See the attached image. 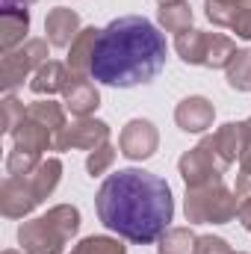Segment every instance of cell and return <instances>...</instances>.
I'll return each mask as SVG.
<instances>
[{
  "mask_svg": "<svg viewBox=\"0 0 251 254\" xmlns=\"http://www.w3.org/2000/svg\"><path fill=\"white\" fill-rule=\"evenodd\" d=\"M246 142H249V133H246V122H228L213 133V148L219 154V160L225 166L237 163L246 151Z\"/></svg>",
  "mask_w": 251,
  "mask_h": 254,
  "instance_id": "9a60e30c",
  "label": "cell"
},
{
  "mask_svg": "<svg viewBox=\"0 0 251 254\" xmlns=\"http://www.w3.org/2000/svg\"><path fill=\"white\" fill-rule=\"evenodd\" d=\"M95 210L107 231L127 243L151 246L172 228L175 198L160 175L145 169H119L101 184Z\"/></svg>",
  "mask_w": 251,
  "mask_h": 254,
  "instance_id": "6da1fadb",
  "label": "cell"
},
{
  "mask_svg": "<svg viewBox=\"0 0 251 254\" xmlns=\"http://www.w3.org/2000/svg\"><path fill=\"white\" fill-rule=\"evenodd\" d=\"M3 254H21V252H15V249H6V252H3Z\"/></svg>",
  "mask_w": 251,
  "mask_h": 254,
  "instance_id": "d590c367",
  "label": "cell"
},
{
  "mask_svg": "<svg viewBox=\"0 0 251 254\" xmlns=\"http://www.w3.org/2000/svg\"><path fill=\"white\" fill-rule=\"evenodd\" d=\"M30 181H33V190H36V195H39V201L51 198L54 190L60 187V181H63V160H57V157L42 160L39 169L30 175Z\"/></svg>",
  "mask_w": 251,
  "mask_h": 254,
  "instance_id": "d6986e66",
  "label": "cell"
},
{
  "mask_svg": "<svg viewBox=\"0 0 251 254\" xmlns=\"http://www.w3.org/2000/svg\"><path fill=\"white\" fill-rule=\"evenodd\" d=\"M119 148H122V154H125L127 160H133V163L151 160L157 154V148H160V133H157L154 122H148V119L127 122L122 136H119Z\"/></svg>",
  "mask_w": 251,
  "mask_h": 254,
  "instance_id": "ba28073f",
  "label": "cell"
},
{
  "mask_svg": "<svg viewBox=\"0 0 251 254\" xmlns=\"http://www.w3.org/2000/svg\"><path fill=\"white\" fill-rule=\"evenodd\" d=\"M175 51L187 65L207 63V33L204 30H187L175 39Z\"/></svg>",
  "mask_w": 251,
  "mask_h": 254,
  "instance_id": "ffe728a7",
  "label": "cell"
},
{
  "mask_svg": "<svg viewBox=\"0 0 251 254\" xmlns=\"http://www.w3.org/2000/svg\"><path fill=\"white\" fill-rule=\"evenodd\" d=\"M237 219H240V225L251 234V198L240 201V213H237Z\"/></svg>",
  "mask_w": 251,
  "mask_h": 254,
  "instance_id": "d6a6232c",
  "label": "cell"
},
{
  "mask_svg": "<svg viewBox=\"0 0 251 254\" xmlns=\"http://www.w3.org/2000/svg\"><path fill=\"white\" fill-rule=\"evenodd\" d=\"M157 18H160V27L166 33L181 36V33L192 30V18L195 15H192V6H189L187 0H172V3H160Z\"/></svg>",
  "mask_w": 251,
  "mask_h": 254,
  "instance_id": "ac0fdd59",
  "label": "cell"
},
{
  "mask_svg": "<svg viewBox=\"0 0 251 254\" xmlns=\"http://www.w3.org/2000/svg\"><path fill=\"white\" fill-rule=\"evenodd\" d=\"M166 36L148 18L122 15L101 30L92 77L116 89L145 86L166 68Z\"/></svg>",
  "mask_w": 251,
  "mask_h": 254,
  "instance_id": "7a4b0ae2",
  "label": "cell"
},
{
  "mask_svg": "<svg viewBox=\"0 0 251 254\" xmlns=\"http://www.w3.org/2000/svg\"><path fill=\"white\" fill-rule=\"evenodd\" d=\"M30 3H39V0H3V6H30Z\"/></svg>",
  "mask_w": 251,
  "mask_h": 254,
  "instance_id": "e575fe53",
  "label": "cell"
},
{
  "mask_svg": "<svg viewBox=\"0 0 251 254\" xmlns=\"http://www.w3.org/2000/svg\"><path fill=\"white\" fill-rule=\"evenodd\" d=\"M213 119H216V107L204 95H189L175 107V125L184 133H204L207 127H213Z\"/></svg>",
  "mask_w": 251,
  "mask_h": 254,
  "instance_id": "30bf717a",
  "label": "cell"
},
{
  "mask_svg": "<svg viewBox=\"0 0 251 254\" xmlns=\"http://www.w3.org/2000/svg\"><path fill=\"white\" fill-rule=\"evenodd\" d=\"M184 213L192 225H228L240 213L237 192L225 187V181H210L204 187H187Z\"/></svg>",
  "mask_w": 251,
  "mask_h": 254,
  "instance_id": "277c9868",
  "label": "cell"
},
{
  "mask_svg": "<svg viewBox=\"0 0 251 254\" xmlns=\"http://www.w3.org/2000/svg\"><path fill=\"white\" fill-rule=\"evenodd\" d=\"M160 3H172V0H160Z\"/></svg>",
  "mask_w": 251,
  "mask_h": 254,
  "instance_id": "74e56055",
  "label": "cell"
},
{
  "mask_svg": "<svg viewBox=\"0 0 251 254\" xmlns=\"http://www.w3.org/2000/svg\"><path fill=\"white\" fill-rule=\"evenodd\" d=\"M71 254H127V246L116 237H86L71 249Z\"/></svg>",
  "mask_w": 251,
  "mask_h": 254,
  "instance_id": "4316f807",
  "label": "cell"
},
{
  "mask_svg": "<svg viewBox=\"0 0 251 254\" xmlns=\"http://www.w3.org/2000/svg\"><path fill=\"white\" fill-rule=\"evenodd\" d=\"M240 12V0H204V15L216 27H234Z\"/></svg>",
  "mask_w": 251,
  "mask_h": 254,
  "instance_id": "484cf974",
  "label": "cell"
},
{
  "mask_svg": "<svg viewBox=\"0 0 251 254\" xmlns=\"http://www.w3.org/2000/svg\"><path fill=\"white\" fill-rule=\"evenodd\" d=\"M80 231V210L74 204H57L45 216L21 222L18 243L24 254H63L65 243Z\"/></svg>",
  "mask_w": 251,
  "mask_h": 254,
  "instance_id": "3957f363",
  "label": "cell"
},
{
  "mask_svg": "<svg viewBox=\"0 0 251 254\" xmlns=\"http://www.w3.org/2000/svg\"><path fill=\"white\" fill-rule=\"evenodd\" d=\"M65 110L71 113V116H77V119H86V116H92L98 107H101V92H98V86L89 80V77H80V74H74L71 80H68V86H65Z\"/></svg>",
  "mask_w": 251,
  "mask_h": 254,
  "instance_id": "8fae6325",
  "label": "cell"
},
{
  "mask_svg": "<svg viewBox=\"0 0 251 254\" xmlns=\"http://www.w3.org/2000/svg\"><path fill=\"white\" fill-rule=\"evenodd\" d=\"M195 254H231V246H228L225 237L207 234V237H198V249H195Z\"/></svg>",
  "mask_w": 251,
  "mask_h": 254,
  "instance_id": "4dcf8cb0",
  "label": "cell"
},
{
  "mask_svg": "<svg viewBox=\"0 0 251 254\" xmlns=\"http://www.w3.org/2000/svg\"><path fill=\"white\" fill-rule=\"evenodd\" d=\"M48 39H27L21 48L3 54L0 60V89L6 95H12V89H18L27 77H33L42 65L48 63Z\"/></svg>",
  "mask_w": 251,
  "mask_h": 254,
  "instance_id": "5b68a950",
  "label": "cell"
},
{
  "mask_svg": "<svg viewBox=\"0 0 251 254\" xmlns=\"http://www.w3.org/2000/svg\"><path fill=\"white\" fill-rule=\"evenodd\" d=\"M71 80V71L65 63H57V60H48L33 77H30V92L33 95H57V92H65Z\"/></svg>",
  "mask_w": 251,
  "mask_h": 254,
  "instance_id": "e0dca14e",
  "label": "cell"
},
{
  "mask_svg": "<svg viewBox=\"0 0 251 254\" xmlns=\"http://www.w3.org/2000/svg\"><path fill=\"white\" fill-rule=\"evenodd\" d=\"M39 163H42V154L12 148L9 157H6V178H27L39 169Z\"/></svg>",
  "mask_w": 251,
  "mask_h": 254,
  "instance_id": "d4e9b609",
  "label": "cell"
},
{
  "mask_svg": "<svg viewBox=\"0 0 251 254\" xmlns=\"http://www.w3.org/2000/svg\"><path fill=\"white\" fill-rule=\"evenodd\" d=\"M12 148L33 151V154H45V151L57 148V136H54V130H48L45 125H39V122H33L27 116L21 125L12 130Z\"/></svg>",
  "mask_w": 251,
  "mask_h": 254,
  "instance_id": "2e32d148",
  "label": "cell"
},
{
  "mask_svg": "<svg viewBox=\"0 0 251 254\" xmlns=\"http://www.w3.org/2000/svg\"><path fill=\"white\" fill-rule=\"evenodd\" d=\"M243 42H251V0H240V12H237V24L231 27Z\"/></svg>",
  "mask_w": 251,
  "mask_h": 254,
  "instance_id": "f546056e",
  "label": "cell"
},
{
  "mask_svg": "<svg viewBox=\"0 0 251 254\" xmlns=\"http://www.w3.org/2000/svg\"><path fill=\"white\" fill-rule=\"evenodd\" d=\"M98 39L101 30L98 27H83L77 33V39L68 48V68L80 77H92V63H95V51H98Z\"/></svg>",
  "mask_w": 251,
  "mask_h": 254,
  "instance_id": "5bb4252c",
  "label": "cell"
},
{
  "mask_svg": "<svg viewBox=\"0 0 251 254\" xmlns=\"http://www.w3.org/2000/svg\"><path fill=\"white\" fill-rule=\"evenodd\" d=\"M27 116L33 122L45 125L48 130H54V133H60L65 127V110H63V104H57V101H33L27 107Z\"/></svg>",
  "mask_w": 251,
  "mask_h": 254,
  "instance_id": "cb8c5ba5",
  "label": "cell"
},
{
  "mask_svg": "<svg viewBox=\"0 0 251 254\" xmlns=\"http://www.w3.org/2000/svg\"><path fill=\"white\" fill-rule=\"evenodd\" d=\"M113 163H116V148H113L110 142H104L101 148L89 151V157H86V172H89L92 178H101L104 172L113 169Z\"/></svg>",
  "mask_w": 251,
  "mask_h": 254,
  "instance_id": "83f0119b",
  "label": "cell"
},
{
  "mask_svg": "<svg viewBox=\"0 0 251 254\" xmlns=\"http://www.w3.org/2000/svg\"><path fill=\"white\" fill-rule=\"evenodd\" d=\"M45 33H48L51 48H71V42L80 33V15L74 9H65V6L51 9L45 18Z\"/></svg>",
  "mask_w": 251,
  "mask_h": 254,
  "instance_id": "4fadbf2b",
  "label": "cell"
},
{
  "mask_svg": "<svg viewBox=\"0 0 251 254\" xmlns=\"http://www.w3.org/2000/svg\"><path fill=\"white\" fill-rule=\"evenodd\" d=\"M178 172H181L187 187H204L210 181H222L228 166L219 160V154L213 148V136H204L195 148H189L178 160Z\"/></svg>",
  "mask_w": 251,
  "mask_h": 254,
  "instance_id": "8992f818",
  "label": "cell"
},
{
  "mask_svg": "<svg viewBox=\"0 0 251 254\" xmlns=\"http://www.w3.org/2000/svg\"><path fill=\"white\" fill-rule=\"evenodd\" d=\"M234 192L240 195V198H251V172H243L240 169V175H237V187Z\"/></svg>",
  "mask_w": 251,
  "mask_h": 254,
  "instance_id": "1f68e13d",
  "label": "cell"
},
{
  "mask_svg": "<svg viewBox=\"0 0 251 254\" xmlns=\"http://www.w3.org/2000/svg\"><path fill=\"white\" fill-rule=\"evenodd\" d=\"M231 254H246V252H231Z\"/></svg>",
  "mask_w": 251,
  "mask_h": 254,
  "instance_id": "8d00e7d4",
  "label": "cell"
},
{
  "mask_svg": "<svg viewBox=\"0 0 251 254\" xmlns=\"http://www.w3.org/2000/svg\"><path fill=\"white\" fill-rule=\"evenodd\" d=\"M0 107H3V127H0V130H3L6 136H12V130L27 119V110H24V104H21L15 95H6Z\"/></svg>",
  "mask_w": 251,
  "mask_h": 254,
  "instance_id": "f1b7e54d",
  "label": "cell"
},
{
  "mask_svg": "<svg viewBox=\"0 0 251 254\" xmlns=\"http://www.w3.org/2000/svg\"><path fill=\"white\" fill-rule=\"evenodd\" d=\"M30 33V12L24 6H3L0 9V48L3 54L21 48Z\"/></svg>",
  "mask_w": 251,
  "mask_h": 254,
  "instance_id": "7c38bea8",
  "label": "cell"
},
{
  "mask_svg": "<svg viewBox=\"0 0 251 254\" xmlns=\"http://www.w3.org/2000/svg\"><path fill=\"white\" fill-rule=\"evenodd\" d=\"M195 249L198 237L192 234V228H169L157 240V254H195Z\"/></svg>",
  "mask_w": 251,
  "mask_h": 254,
  "instance_id": "44dd1931",
  "label": "cell"
},
{
  "mask_svg": "<svg viewBox=\"0 0 251 254\" xmlns=\"http://www.w3.org/2000/svg\"><path fill=\"white\" fill-rule=\"evenodd\" d=\"M240 169H243V172H251V139L246 142V151H243V157H240Z\"/></svg>",
  "mask_w": 251,
  "mask_h": 254,
  "instance_id": "836d02e7",
  "label": "cell"
},
{
  "mask_svg": "<svg viewBox=\"0 0 251 254\" xmlns=\"http://www.w3.org/2000/svg\"><path fill=\"white\" fill-rule=\"evenodd\" d=\"M225 77L234 92H251V48H243L234 54V60L225 68Z\"/></svg>",
  "mask_w": 251,
  "mask_h": 254,
  "instance_id": "7402d4cb",
  "label": "cell"
},
{
  "mask_svg": "<svg viewBox=\"0 0 251 254\" xmlns=\"http://www.w3.org/2000/svg\"><path fill=\"white\" fill-rule=\"evenodd\" d=\"M39 195L33 190L30 175L27 178H6L0 187V210L6 219H24L39 207Z\"/></svg>",
  "mask_w": 251,
  "mask_h": 254,
  "instance_id": "9c48e42d",
  "label": "cell"
},
{
  "mask_svg": "<svg viewBox=\"0 0 251 254\" xmlns=\"http://www.w3.org/2000/svg\"><path fill=\"white\" fill-rule=\"evenodd\" d=\"M110 142V125L101 119H74L57 133V151H95Z\"/></svg>",
  "mask_w": 251,
  "mask_h": 254,
  "instance_id": "52a82bcc",
  "label": "cell"
},
{
  "mask_svg": "<svg viewBox=\"0 0 251 254\" xmlns=\"http://www.w3.org/2000/svg\"><path fill=\"white\" fill-rule=\"evenodd\" d=\"M237 54V45L231 36H222V33H207V68H228V63L234 60Z\"/></svg>",
  "mask_w": 251,
  "mask_h": 254,
  "instance_id": "603a6c76",
  "label": "cell"
}]
</instances>
